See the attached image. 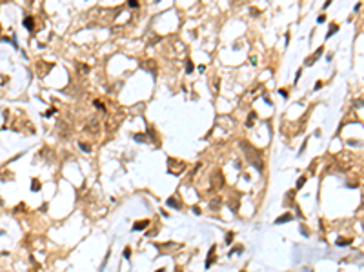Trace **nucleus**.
I'll return each instance as SVG.
<instances>
[{
  "instance_id": "obj_5",
  "label": "nucleus",
  "mask_w": 364,
  "mask_h": 272,
  "mask_svg": "<svg viewBox=\"0 0 364 272\" xmlns=\"http://www.w3.org/2000/svg\"><path fill=\"white\" fill-rule=\"evenodd\" d=\"M186 71H188V73H191V71H193V64H191V62H188V64H186Z\"/></svg>"
},
{
  "instance_id": "obj_7",
  "label": "nucleus",
  "mask_w": 364,
  "mask_h": 272,
  "mask_svg": "<svg viewBox=\"0 0 364 272\" xmlns=\"http://www.w3.org/2000/svg\"><path fill=\"white\" fill-rule=\"evenodd\" d=\"M31 24H33V20H31V18H26V20H24V26H26V27H31Z\"/></svg>"
},
{
  "instance_id": "obj_8",
  "label": "nucleus",
  "mask_w": 364,
  "mask_h": 272,
  "mask_svg": "<svg viewBox=\"0 0 364 272\" xmlns=\"http://www.w3.org/2000/svg\"><path fill=\"white\" fill-rule=\"evenodd\" d=\"M129 7H139V2H135V0H129Z\"/></svg>"
},
{
  "instance_id": "obj_6",
  "label": "nucleus",
  "mask_w": 364,
  "mask_h": 272,
  "mask_svg": "<svg viewBox=\"0 0 364 272\" xmlns=\"http://www.w3.org/2000/svg\"><path fill=\"white\" fill-rule=\"evenodd\" d=\"M350 240H337V245H348Z\"/></svg>"
},
{
  "instance_id": "obj_9",
  "label": "nucleus",
  "mask_w": 364,
  "mask_h": 272,
  "mask_svg": "<svg viewBox=\"0 0 364 272\" xmlns=\"http://www.w3.org/2000/svg\"><path fill=\"white\" fill-rule=\"evenodd\" d=\"M304 181H306V178H300V180H299V183H297V187H302V185H304Z\"/></svg>"
},
{
  "instance_id": "obj_12",
  "label": "nucleus",
  "mask_w": 364,
  "mask_h": 272,
  "mask_svg": "<svg viewBox=\"0 0 364 272\" xmlns=\"http://www.w3.org/2000/svg\"><path fill=\"white\" fill-rule=\"evenodd\" d=\"M157 272H164V269H158V270H157Z\"/></svg>"
},
{
  "instance_id": "obj_2",
  "label": "nucleus",
  "mask_w": 364,
  "mask_h": 272,
  "mask_svg": "<svg viewBox=\"0 0 364 272\" xmlns=\"http://www.w3.org/2000/svg\"><path fill=\"white\" fill-rule=\"evenodd\" d=\"M291 219V214H282V216L277 219V223H286V221H290Z\"/></svg>"
},
{
  "instance_id": "obj_3",
  "label": "nucleus",
  "mask_w": 364,
  "mask_h": 272,
  "mask_svg": "<svg viewBox=\"0 0 364 272\" xmlns=\"http://www.w3.org/2000/svg\"><path fill=\"white\" fill-rule=\"evenodd\" d=\"M31 189L35 190V192H37V190H40V183H38L37 180H33V181H31Z\"/></svg>"
},
{
  "instance_id": "obj_1",
  "label": "nucleus",
  "mask_w": 364,
  "mask_h": 272,
  "mask_svg": "<svg viewBox=\"0 0 364 272\" xmlns=\"http://www.w3.org/2000/svg\"><path fill=\"white\" fill-rule=\"evenodd\" d=\"M149 225V221L148 219H144V221H137L135 225H133V231H142V229H146Z\"/></svg>"
},
{
  "instance_id": "obj_4",
  "label": "nucleus",
  "mask_w": 364,
  "mask_h": 272,
  "mask_svg": "<svg viewBox=\"0 0 364 272\" xmlns=\"http://www.w3.org/2000/svg\"><path fill=\"white\" fill-rule=\"evenodd\" d=\"M168 205H171V207H175V209H179L180 205H177V202H175V198H169L168 200Z\"/></svg>"
},
{
  "instance_id": "obj_10",
  "label": "nucleus",
  "mask_w": 364,
  "mask_h": 272,
  "mask_svg": "<svg viewBox=\"0 0 364 272\" xmlns=\"http://www.w3.org/2000/svg\"><path fill=\"white\" fill-rule=\"evenodd\" d=\"M80 147H82V151H86V152H89V145H86V143H80Z\"/></svg>"
},
{
  "instance_id": "obj_11",
  "label": "nucleus",
  "mask_w": 364,
  "mask_h": 272,
  "mask_svg": "<svg viewBox=\"0 0 364 272\" xmlns=\"http://www.w3.org/2000/svg\"><path fill=\"white\" fill-rule=\"evenodd\" d=\"M231 240H233V234H228V238H226V243H231Z\"/></svg>"
}]
</instances>
